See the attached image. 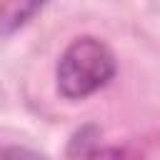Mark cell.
<instances>
[{
	"label": "cell",
	"mask_w": 160,
	"mask_h": 160,
	"mask_svg": "<svg viewBox=\"0 0 160 160\" xmlns=\"http://www.w3.org/2000/svg\"><path fill=\"white\" fill-rule=\"evenodd\" d=\"M118 72L115 52L92 35L75 38L55 65V85L65 100H85L102 88Z\"/></svg>",
	"instance_id": "cell-1"
},
{
	"label": "cell",
	"mask_w": 160,
	"mask_h": 160,
	"mask_svg": "<svg viewBox=\"0 0 160 160\" xmlns=\"http://www.w3.org/2000/svg\"><path fill=\"white\" fill-rule=\"evenodd\" d=\"M50 0H0V38L25 28Z\"/></svg>",
	"instance_id": "cell-2"
},
{
	"label": "cell",
	"mask_w": 160,
	"mask_h": 160,
	"mask_svg": "<svg viewBox=\"0 0 160 160\" xmlns=\"http://www.w3.org/2000/svg\"><path fill=\"white\" fill-rule=\"evenodd\" d=\"M70 158H98V155H122V150L118 148H102L100 142V128L95 125H82L80 130L72 132V138L68 140V150Z\"/></svg>",
	"instance_id": "cell-3"
}]
</instances>
